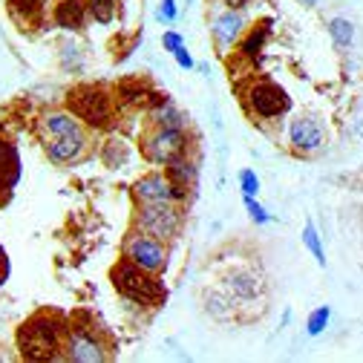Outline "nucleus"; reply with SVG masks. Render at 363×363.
I'll return each mask as SVG.
<instances>
[{"instance_id": "6e6552de", "label": "nucleus", "mask_w": 363, "mask_h": 363, "mask_svg": "<svg viewBox=\"0 0 363 363\" xmlns=\"http://www.w3.org/2000/svg\"><path fill=\"white\" fill-rule=\"evenodd\" d=\"M133 196L135 202H185L188 196V188L176 185V182L167 176V173H147L142 179H135L133 185Z\"/></svg>"}, {"instance_id": "ddd939ff", "label": "nucleus", "mask_w": 363, "mask_h": 363, "mask_svg": "<svg viewBox=\"0 0 363 363\" xmlns=\"http://www.w3.org/2000/svg\"><path fill=\"white\" fill-rule=\"evenodd\" d=\"M262 289H265L262 277L251 268H234L231 274H225V291H228V297H234V300L251 303L262 294Z\"/></svg>"}, {"instance_id": "1a4fd4ad", "label": "nucleus", "mask_w": 363, "mask_h": 363, "mask_svg": "<svg viewBox=\"0 0 363 363\" xmlns=\"http://www.w3.org/2000/svg\"><path fill=\"white\" fill-rule=\"evenodd\" d=\"M64 357L75 363H101L107 357L104 343L86 326H69V335L64 340Z\"/></svg>"}, {"instance_id": "423d86ee", "label": "nucleus", "mask_w": 363, "mask_h": 363, "mask_svg": "<svg viewBox=\"0 0 363 363\" xmlns=\"http://www.w3.org/2000/svg\"><path fill=\"white\" fill-rule=\"evenodd\" d=\"M142 153L153 164H170L179 156L188 153V135L185 130H167V127H153L142 139Z\"/></svg>"}, {"instance_id": "dca6fc26", "label": "nucleus", "mask_w": 363, "mask_h": 363, "mask_svg": "<svg viewBox=\"0 0 363 363\" xmlns=\"http://www.w3.org/2000/svg\"><path fill=\"white\" fill-rule=\"evenodd\" d=\"M52 18H55V26H61V29H84V23H86L84 0H58Z\"/></svg>"}, {"instance_id": "a211bd4d", "label": "nucleus", "mask_w": 363, "mask_h": 363, "mask_svg": "<svg viewBox=\"0 0 363 363\" xmlns=\"http://www.w3.org/2000/svg\"><path fill=\"white\" fill-rule=\"evenodd\" d=\"M164 173L176 182V185H182V188H194L196 185V162L194 159H188V156H179L176 162H170L167 167H164Z\"/></svg>"}, {"instance_id": "f8f14e48", "label": "nucleus", "mask_w": 363, "mask_h": 363, "mask_svg": "<svg viewBox=\"0 0 363 363\" xmlns=\"http://www.w3.org/2000/svg\"><path fill=\"white\" fill-rule=\"evenodd\" d=\"M289 142L297 153H314L326 142V130L317 118H294L289 127Z\"/></svg>"}, {"instance_id": "9d476101", "label": "nucleus", "mask_w": 363, "mask_h": 363, "mask_svg": "<svg viewBox=\"0 0 363 363\" xmlns=\"http://www.w3.org/2000/svg\"><path fill=\"white\" fill-rule=\"evenodd\" d=\"M43 150H47V156L55 162V164H75L86 156L89 150V139L86 133H69V135H55V139L43 142Z\"/></svg>"}, {"instance_id": "aec40b11", "label": "nucleus", "mask_w": 363, "mask_h": 363, "mask_svg": "<svg viewBox=\"0 0 363 363\" xmlns=\"http://www.w3.org/2000/svg\"><path fill=\"white\" fill-rule=\"evenodd\" d=\"M9 12L18 23H35L43 12V0H9Z\"/></svg>"}, {"instance_id": "c756f323", "label": "nucleus", "mask_w": 363, "mask_h": 363, "mask_svg": "<svg viewBox=\"0 0 363 363\" xmlns=\"http://www.w3.org/2000/svg\"><path fill=\"white\" fill-rule=\"evenodd\" d=\"M61 64L64 67H81V58H78V47H75V43H64V47H61Z\"/></svg>"}, {"instance_id": "412c9836", "label": "nucleus", "mask_w": 363, "mask_h": 363, "mask_svg": "<svg viewBox=\"0 0 363 363\" xmlns=\"http://www.w3.org/2000/svg\"><path fill=\"white\" fill-rule=\"evenodd\" d=\"M101 159H104L107 167H124V164L130 162V147H127V142H121V139H107V142H104V150H101Z\"/></svg>"}, {"instance_id": "39448f33", "label": "nucleus", "mask_w": 363, "mask_h": 363, "mask_svg": "<svg viewBox=\"0 0 363 363\" xmlns=\"http://www.w3.org/2000/svg\"><path fill=\"white\" fill-rule=\"evenodd\" d=\"M245 107L259 121H274V118H280V116H286L291 110V99H289V93L280 84L268 81V78H259L245 89Z\"/></svg>"}, {"instance_id": "393cba45", "label": "nucleus", "mask_w": 363, "mask_h": 363, "mask_svg": "<svg viewBox=\"0 0 363 363\" xmlns=\"http://www.w3.org/2000/svg\"><path fill=\"white\" fill-rule=\"evenodd\" d=\"M329 320H332V308H329V306L314 308V311L308 314V320H306V332H308L311 337L323 335V332H326V326H329Z\"/></svg>"}, {"instance_id": "4468645a", "label": "nucleus", "mask_w": 363, "mask_h": 363, "mask_svg": "<svg viewBox=\"0 0 363 363\" xmlns=\"http://www.w3.org/2000/svg\"><path fill=\"white\" fill-rule=\"evenodd\" d=\"M21 182V156H18V147L0 133V188L4 191H12Z\"/></svg>"}, {"instance_id": "f704fd0d", "label": "nucleus", "mask_w": 363, "mask_h": 363, "mask_svg": "<svg viewBox=\"0 0 363 363\" xmlns=\"http://www.w3.org/2000/svg\"><path fill=\"white\" fill-rule=\"evenodd\" d=\"M300 4H303V6H317L320 0H300Z\"/></svg>"}, {"instance_id": "f3484780", "label": "nucleus", "mask_w": 363, "mask_h": 363, "mask_svg": "<svg viewBox=\"0 0 363 363\" xmlns=\"http://www.w3.org/2000/svg\"><path fill=\"white\" fill-rule=\"evenodd\" d=\"M265 40H268V26L265 23L251 29V32H242V38L237 40L240 43V55L245 61H257L262 55V50H265Z\"/></svg>"}, {"instance_id": "2eb2a0df", "label": "nucleus", "mask_w": 363, "mask_h": 363, "mask_svg": "<svg viewBox=\"0 0 363 363\" xmlns=\"http://www.w3.org/2000/svg\"><path fill=\"white\" fill-rule=\"evenodd\" d=\"M81 121L75 113L69 110H50L40 116V133L50 135V139H55V135H69V133H81Z\"/></svg>"}, {"instance_id": "5701e85b", "label": "nucleus", "mask_w": 363, "mask_h": 363, "mask_svg": "<svg viewBox=\"0 0 363 363\" xmlns=\"http://www.w3.org/2000/svg\"><path fill=\"white\" fill-rule=\"evenodd\" d=\"M303 245L311 251V257H314L317 265H326L323 242H320V234H317V228H314V222H306V228H303Z\"/></svg>"}, {"instance_id": "f03ea898", "label": "nucleus", "mask_w": 363, "mask_h": 363, "mask_svg": "<svg viewBox=\"0 0 363 363\" xmlns=\"http://www.w3.org/2000/svg\"><path fill=\"white\" fill-rule=\"evenodd\" d=\"M113 286L121 297L133 300V303H142V306H159L164 300V286L150 274V271L133 265L130 259L116 262V268L110 271Z\"/></svg>"}, {"instance_id": "f257e3e1", "label": "nucleus", "mask_w": 363, "mask_h": 363, "mask_svg": "<svg viewBox=\"0 0 363 363\" xmlns=\"http://www.w3.org/2000/svg\"><path fill=\"white\" fill-rule=\"evenodd\" d=\"M69 320L58 311H35L18 329V352L26 360H61Z\"/></svg>"}, {"instance_id": "2f4dec72", "label": "nucleus", "mask_w": 363, "mask_h": 363, "mask_svg": "<svg viewBox=\"0 0 363 363\" xmlns=\"http://www.w3.org/2000/svg\"><path fill=\"white\" fill-rule=\"evenodd\" d=\"M182 43H185V38H182L179 32H164V35H162V47H164L170 55H173V52L182 47Z\"/></svg>"}, {"instance_id": "0eeeda50", "label": "nucleus", "mask_w": 363, "mask_h": 363, "mask_svg": "<svg viewBox=\"0 0 363 363\" xmlns=\"http://www.w3.org/2000/svg\"><path fill=\"white\" fill-rule=\"evenodd\" d=\"M124 259L150 271V274H159V271H164V265H167V245H164V240L133 231L124 240Z\"/></svg>"}, {"instance_id": "c85d7f7f", "label": "nucleus", "mask_w": 363, "mask_h": 363, "mask_svg": "<svg viewBox=\"0 0 363 363\" xmlns=\"http://www.w3.org/2000/svg\"><path fill=\"white\" fill-rule=\"evenodd\" d=\"M156 18H159L162 23H176V18H179V4H176V0H162L159 9H156Z\"/></svg>"}, {"instance_id": "20e7f679", "label": "nucleus", "mask_w": 363, "mask_h": 363, "mask_svg": "<svg viewBox=\"0 0 363 363\" xmlns=\"http://www.w3.org/2000/svg\"><path fill=\"white\" fill-rule=\"evenodd\" d=\"M67 104H69V113H75L78 121H84L89 127H107L113 121V99L101 86L84 84V86L69 89Z\"/></svg>"}, {"instance_id": "4be33fe9", "label": "nucleus", "mask_w": 363, "mask_h": 363, "mask_svg": "<svg viewBox=\"0 0 363 363\" xmlns=\"http://www.w3.org/2000/svg\"><path fill=\"white\" fill-rule=\"evenodd\" d=\"M84 6H86V15L96 23H113L116 12H118L116 0H84Z\"/></svg>"}, {"instance_id": "b1692460", "label": "nucleus", "mask_w": 363, "mask_h": 363, "mask_svg": "<svg viewBox=\"0 0 363 363\" xmlns=\"http://www.w3.org/2000/svg\"><path fill=\"white\" fill-rule=\"evenodd\" d=\"M329 35H332V40L337 43V47H349V43L354 40V26L346 18H332L329 21Z\"/></svg>"}, {"instance_id": "7ed1b4c3", "label": "nucleus", "mask_w": 363, "mask_h": 363, "mask_svg": "<svg viewBox=\"0 0 363 363\" xmlns=\"http://www.w3.org/2000/svg\"><path fill=\"white\" fill-rule=\"evenodd\" d=\"M135 228L167 242L182 231V211L176 202H139V208H135Z\"/></svg>"}, {"instance_id": "bb28decb", "label": "nucleus", "mask_w": 363, "mask_h": 363, "mask_svg": "<svg viewBox=\"0 0 363 363\" xmlns=\"http://www.w3.org/2000/svg\"><path fill=\"white\" fill-rule=\"evenodd\" d=\"M240 188H242V196H257L259 194V176L254 170H240Z\"/></svg>"}, {"instance_id": "6ab92c4d", "label": "nucleus", "mask_w": 363, "mask_h": 363, "mask_svg": "<svg viewBox=\"0 0 363 363\" xmlns=\"http://www.w3.org/2000/svg\"><path fill=\"white\" fill-rule=\"evenodd\" d=\"M153 127H167V130H188V116L182 113L179 107L162 101L156 110H153Z\"/></svg>"}, {"instance_id": "473e14b6", "label": "nucleus", "mask_w": 363, "mask_h": 363, "mask_svg": "<svg viewBox=\"0 0 363 363\" xmlns=\"http://www.w3.org/2000/svg\"><path fill=\"white\" fill-rule=\"evenodd\" d=\"M6 277H9V259H6V251L0 248V286L6 283Z\"/></svg>"}, {"instance_id": "72a5a7b5", "label": "nucleus", "mask_w": 363, "mask_h": 363, "mask_svg": "<svg viewBox=\"0 0 363 363\" xmlns=\"http://www.w3.org/2000/svg\"><path fill=\"white\" fill-rule=\"evenodd\" d=\"M222 4H225V9H245L251 0H222Z\"/></svg>"}, {"instance_id": "9b49d317", "label": "nucleus", "mask_w": 363, "mask_h": 363, "mask_svg": "<svg viewBox=\"0 0 363 363\" xmlns=\"http://www.w3.org/2000/svg\"><path fill=\"white\" fill-rule=\"evenodd\" d=\"M245 32V18L237 9H225L213 18L211 23V38H213V47L219 52H228L231 47H237V40Z\"/></svg>"}, {"instance_id": "cd10ccee", "label": "nucleus", "mask_w": 363, "mask_h": 363, "mask_svg": "<svg viewBox=\"0 0 363 363\" xmlns=\"http://www.w3.org/2000/svg\"><path fill=\"white\" fill-rule=\"evenodd\" d=\"M245 208H248V216H251L257 225H268V222H271V213H265V208L257 202V196H245Z\"/></svg>"}, {"instance_id": "a878e982", "label": "nucleus", "mask_w": 363, "mask_h": 363, "mask_svg": "<svg viewBox=\"0 0 363 363\" xmlns=\"http://www.w3.org/2000/svg\"><path fill=\"white\" fill-rule=\"evenodd\" d=\"M208 308L213 311V317L225 320L231 317V297H222V294H208Z\"/></svg>"}, {"instance_id": "7c9ffc66", "label": "nucleus", "mask_w": 363, "mask_h": 363, "mask_svg": "<svg viewBox=\"0 0 363 363\" xmlns=\"http://www.w3.org/2000/svg\"><path fill=\"white\" fill-rule=\"evenodd\" d=\"M173 58H176V64H179L182 69H194V67H196V61H194V55L188 52V47H185V43H182V47L173 52Z\"/></svg>"}]
</instances>
